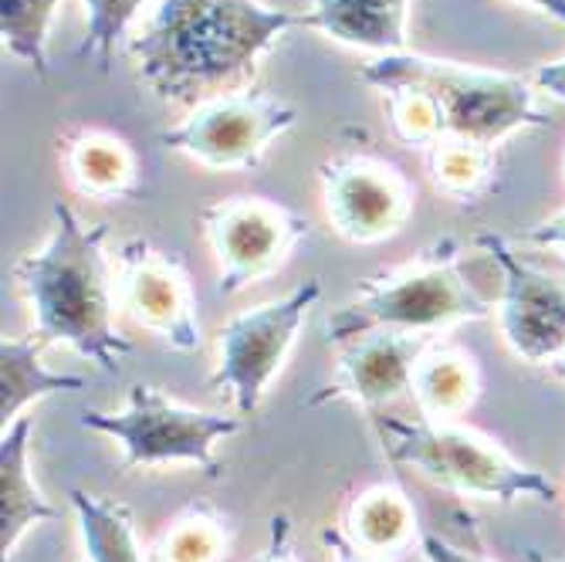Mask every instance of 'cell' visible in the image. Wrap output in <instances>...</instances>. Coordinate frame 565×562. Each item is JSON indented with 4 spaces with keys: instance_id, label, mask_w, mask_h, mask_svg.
Returning a JSON list of instances; mask_svg holds the SVG:
<instances>
[{
    "instance_id": "1",
    "label": "cell",
    "mask_w": 565,
    "mask_h": 562,
    "mask_svg": "<svg viewBox=\"0 0 565 562\" xmlns=\"http://www.w3.org/2000/svg\"><path fill=\"white\" fill-rule=\"evenodd\" d=\"M301 18L262 0H160L132 38L146 88L177 106L244 92L258 62Z\"/></svg>"
},
{
    "instance_id": "2",
    "label": "cell",
    "mask_w": 565,
    "mask_h": 562,
    "mask_svg": "<svg viewBox=\"0 0 565 562\" xmlns=\"http://www.w3.org/2000/svg\"><path fill=\"white\" fill-rule=\"evenodd\" d=\"M47 241L14 265L31 305L34 336L68 346L106 373H119L132 342L116 326V265L106 254V224H85L68 203L51 208Z\"/></svg>"
},
{
    "instance_id": "3",
    "label": "cell",
    "mask_w": 565,
    "mask_h": 562,
    "mask_svg": "<svg viewBox=\"0 0 565 562\" xmlns=\"http://www.w3.org/2000/svg\"><path fill=\"white\" fill-rule=\"evenodd\" d=\"M491 316V305L465 278L457 247L440 244L417 265L363 278L349 305L326 322L329 342L342 346L366 332H414L437 336L460 322H478Z\"/></svg>"
},
{
    "instance_id": "4",
    "label": "cell",
    "mask_w": 565,
    "mask_h": 562,
    "mask_svg": "<svg viewBox=\"0 0 565 562\" xmlns=\"http://www.w3.org/2000/svg\"><path fill=\"white\" fill-rule=\"evenodd\" d=\"M380 441L390 454V462L414 468L430 485L478 498V501H555V481L515 462L484 434L460 427L454 421H403L380 414L376 417Z\"/></svg>"
},
{
    "instance_id": "5",
    "label": "cell",
    "mask_w": 565,
    "mask_h": 562,
    "mask_svg": "<svg viewBox=\"0 0 565 562\" xmlns=\"http://www.w3.org/2000/svg\"><path fill=\"white\" fill-rule=\"evenodd\" d=\"M359 78L373 88L403 82L430 92L444 116V132L457 139L494 146L511 132L548 126V116L535 102V88L519 75L427 59L417 51H396V55H380L363 65Z\"/></svg>"
},
{
    "instance_id": "6",
    "label": "cell",
    "mask_w": 565,
    "mask_h": 562,
    "mask_svg": "<svg viewBox=\"0 0 565 562\" xmlns=\"http://www.w3.org/2000/svg\"><path fill=\"white\" fill-rule=\"evenodd\" d=\"M78 424L113 437L122 450L126 468L196 465L211 475L217 471V444L241 431V417L196 411L149 383H136L129 390L122 411L106 414L85 406Z\"/></svg>"
},
{
    "instance_id": "7",
    "label": "cell",
    "mask_w": 565,
    "mask_h": 562,
    "mask_svg": "<svg viewBox=\"0 0 565 562\" xmlns=\"http://www.w3.org/2000/svg\"><path fill=\"white\" fill-rule=\"evenodd\" d=\"M322 298V282L305 278L281 298L262 301L224 322L217 336V367L211 383L231 396L237 417H254L258 406L288 363L298 332Z\"/></svg>"
},
{
    "instance_id": "8",
    "label": "cell",
    "mask_w": 565,
    "mask_h": 562,
    "mask_svg": "<svg viewBox=\"0 0 565 562\" xmlns=\"http://www.w3.org/2000/svg\"><path fill=\"white\" fill-rule=\"evenodd\" d=\"M200 227L217 258L224 298L275 275L308 237V221L268 197H224L200 211Z\"/></svg>"
},
{
    "instance_id": "9",
    "label": "cell",
    "mask_w": 565,
    "mask_h": 562,
    "mask_svg": "<svg viewBox=\"0 0 565 562\" xmlns=\"http://www.w3.org/2000/svg\"><path fill=\"white\" fill-rule=\"evenodd\" d=\"M295 123V106L278 95L244 88L203 102L180 126L160 132V142L211 170H254Z\"/></svg>"
},
{
    "instance_id": "10",
    "label": "cell",
    "mask_w": 565,
    "mask_h": 562,
    "mask_svg": "<svg viewBox=\"0 0 565 562\" xmlns=\"http://www.w3.org/2000/svg\"><path fill=\"white\" fill-rule=\"evenodd\" d=\"M501 278L498 322L508 349L525 363L552 367L565 352V285L529 265L501 234L475 241Z\"/></svg>"
},
{
    "instance_id": "11",
    "label": "cell",
    "mask_w": 565,
    "mask_h": 562,
    "mask_svg": "<svg viewBox=\"0 0 565 562\" xmlns=\"http://www.w3.org/2000/svg\"><path fill=\"white\" fill-rule=\"evenodd\" d=\"M113 265L119 309L136 326L149 329L180 352H193L203 346L190 275L177 254L152 247L142 237H132L116 251Z\"/></svg>"
},
{
    "instance_id": "12",
    "label": "cell",
    "mask_w": 565,
    "mask_h": 562,
    "mask_svg": "<svg viewBox=\"0 0 565 562\" xmlns=\"http://www.w3.org/2000/svg\"><path fill=\"white\" fill-rule=\"evenodd\" d=\"M326 214L349 244H380L403 231L414 211V190L390 163L342 157L322 163Z\"/></svg>"
},
{
    "instance_id": "13",
    "label": "cell",
    "mask_w": 565,
    "mask_h": 562,
    "mask_svg": "<svg viewBox=\"0 0 565 562\" xmlns=\"http://www.w3.org/2000/svg\"><path fill=\"white\" fill-rule=\"evenodd\" d=\"M430 336L414 332H366L359 339L342 342V356L335 373L305 400V406L322 403H359V406H383L403 393H409L414 383L417 360L430 346Z\"/></svg>"
},
{
    "instance_id": "14",
    "label": "cell",
    "mask_w": 565,
    "mask_h": 562,
    "mask_svg": "<svg viewBox=\"0 0 565 562\" xmlns=\"http://www.w3.org/2000/svg\"><path fill=\"white\" fill-rule=\"evenodd\" d=\"M31 417H18L0 434V552H4V562L34 526L58 519V508L31 478Z\"/></svg>"
},
{
    "instance_id": "15",
    "label": "cell",
    "mask_w": 565,
    "mask_h": 562,
    "mask_svg": "<svg viewBox=\"0 0 565 562\" xmlns=\"http://www.w3.org/2000/svg\"><path fill=\"white\" fill-rule=\"evenodd\" d=\"M406 4L409 0H312V11L301 14V28L349 47L396 55L406 51Z\"/></svg>"
},
{
    "instance_id": "16",
    "label": "cell",
    "mask_w": 565,
    "mask_h": 562,
    "mask_svg": "<svg viewBox=\"0 0 565 562\" xmlns=\"http://www.w3.org/2000/svg\"><path fill=\"white\" fill-rule=\"evenodd\" d=\"M409 393L417 400L420 417L457 421V417H465L481 396V370L471 352L457 346L430 342L417 360Z\"/></svg>"
},
{
    "instance_id": "17",
    "label": "cell",
    "mask_w": 565,
    "mask_h": 562,
    "mask_svg": "<svg viewBox=\"0 0 565 562\" xmlns=\"http://www.w3.org/2000/svg\"><path fill=\"white\" fill-rule=\"evenodd\" d=\"M62 163L75 190L92 200H122L139 190V167L132 149L109 132H75L62 149Z\"/></svg>"
},
{
    "instance_id": "18",
    "label": "cell",
    "mask_w": 565,
    "mask_h": 562,
    "mask_svg": "<svg viewBox=\"0 0 565 562\" xmlns=\"http://www.w3.org/2000/svg\"><path fill=\"white\" fill-rule=\"evenodd\" d=\"M47 346L38 336H18L0 342V424H14L24 417L31 403L51 393L85 390V380L75 373H55L41 363Z\"/></svg>"
},
{
    "instance_id": "19",
    "label": "cell",
    "mask_w": 565,
    "mask_h": 562,
    "mask_svg": "<svg viewBox=\"0 0 565 562\" xmlns=\"http://www.w3.org/2000/svg\"><path fill=\"white\" fill-rule=\"evenodd\" d=\"M342 532L355 549L383 559L403 552L409 542L420 539L414 505L393 485H376L366 488L363 495H355L345 508Z\"/></svg>"
},
{
    "instance_id": "20",
    "label": "cell",
    "mask_w": 565,
    "mask_h": 562,
    "mask_svg": "<svg viewBox=\"0 0 565 562\" xmlns=\"http://www.w3.org/2000/svg\"><path fill=\"white\" fill-rule=\"evenodd\" d=\"M68 498L88 562H152V555L142 552L132 512L122 501L98 498L82 488H72Z\"/></svg>"
},
{
    "instance_id": "21",
    "label": "cell",
    "mask_w": 565,
    "mask_h": 562,
    "mask_svg": "<svg viewBox=\"0 0 565 562\" xmlns=\"http://www.w3.org/2000/svg\"><path fill=\"white\" fill-rule=\"evenodd\" d=\"M231 549V532L217 508L193 501L163 529L152 545V562H224Z\"/></svg>"
},
{
    "instance_id": "22",
    "label": "cell",
    "mask_w": 565,
    "mask_h": 562,
    "mask_svg": "<svg viewBox=\"0 0 565 562\" xmlns=\"http://www.w3.org/2000/svg\"><path fill=\"white\" fill-rule=\"evenodd\" d=\"M430 180L450 200H478L494 180V146L444 136L430 146Z\"/></svg>"
},
{
    "instance_id": "23",
    "label": "cell",
    "mask_w": 565,
    "mask_h": 562,
    "mask_svg": "<svg viewBox=\"0 0 565 562\" xmlns=\"http://www.w3.org/2000/svg\"><path fill=\"white\" fill-rule=\"evenodd\" d=\"M62 0H0V38L24 65L47 78V31Z\"/></svg>"
},
{
    "instance_id": "24",
    "label": "cell",
    "mask_w": 565,
    "mask_h": 562,
    "mask_svg": "<svg viewBox=\"0 0 565 562\" xmlns=\"http://www.w3.org/2000/svg\"><path fill=\"white\" fill-rule=\"evenodd\" d=\"M380 92L386 98L390 126H393L399 142H406V146H437L447 136L444 132V116H440L430 92H424L417 85H403V82L383 85Z\"/></svg>"
},
{
    "instance_id": "25",
    "label": "cell",
    "mask_w": 565,
    "mask_h": 562,
    "mask_svg": "<svg viewBox=\"0 0 565 562\" xmlns=\"http://www.w3.org/2000/svg\"><path fill=\"white\" fill-rule=\"evenodd\" d=\"M146 0H85V41L78 44V59L95 62V68L106 75L113 68L116 44L126 38L129 24L142 11Z\"/></svg>"
},
{
    "instance_id": "26",
    "label": "cell",
    "mask_w": 565,
    "mask_h": 562,
    "mask_svg": "<svg viewBox=\"0 0 565 562\" xmlns=\"http://www.w3.org/2000/svg\"><path fill=\"white\" fill-rule=\"evenodd\" d=\"M420 555L427 559V562H491L484 552H478V549H465V545H454V542H447L440 532H434V529H420Z\"/></svg>"
},
{
    "instance_id": "27",
    "label": "cell",
    "mask_w": 565,
    "mask_h": 562,
    "mask_svg": "<svg viewBox=\"0 0 565 562\" xmlns=\"http://www.w3.org/2000/svg\"><path fill=\"white\" fill-rule=\"evenodd\" d=\"M254 562H301L291 545V519L288 516H275L268 522V539H265L262 552L254 555Z\"/></svg>"
},
{
    "instance_id": "28",
    "label": "cell",
    "mask_w": 565,
    "mask_h": 562,
    "mask_svg": "<svg viewBox=\"0 0 565 562\" xmlns=\"http://www.w3.org/2000/svg\"><path fill=\"white\" fill-rule=\"evenodd\" d=\"M522 241L532 244V247H555V251H565V211H558V214H552V218L532 224V227L525 231Z\"/></svg>"
},
{
    "instance_id": "29",
    "label": "cell",
    "mask_w": 565,
    "mask_h": 562,
    "mask_svg": "<svg viewBox=\"0 0 565 562\" xmlns=\"http://www.w3.org/2000/svg\"><path fill=\"white\" fill-rule=\"evenodd\" d=\"M322 545L329 549L332 562H386L383 555H373V552H363V549H355L342 529H326L322 532Z\"/></svg>"
},
{
    "instance_id": "30",
    "label": "cell",
    "mask_w": 565,
    "mask_h": 562,
    "mask_svg": "<svg viewBox=\"0 0 565 562\" xmlns=\"http://www.w3.org/2000/svg\"><path fill=\"white\" fill-rule=\"evenodd\" d=\"M535 88H539V92H545L548 98L565 102V59L542 65V68L535 72Z\"/></svg>"
},
{
    "instance_id": "31",
    "label": "cell",
    "mask_w": 565,
    "mask_h": 562,
    "mask_svg": "<svg viewBox=\"0 0 565 562\" xmlns=\"http://www.w3.org/2000/svg\"><path fill=\"white\" fill-rule=\"evenodd\" d=\"M522 4H532L535 11H542L545 18L565 28V0H522Z\"/></svg>"
},
{
    "instance_id": "32",
    "label": "cell",
    "mask_w": 565,
    "mask_h": 562,
    "mask_svg": "<svg viewBox=\"0 0 565 562\" xmlns=\"http://www.w3.org/2000/svg\"><path fill=\"white\" fill-rule=\"evenodd\" d=\"M552 377H555V380H558V383L565 386V352H562L558 360L552 363Z\"/></svg>"
},
{
    "instance_id": "33",
    "label": "cell",
    "mask_w": 565,
    "mask_h": 562,
    "mask_svg": "<svg viewBox=\"0 0 565 562\" xmlns=\"http://www.w3.org/2000/svg\"><path fill=\"white\" fill-rule=\"evenodd\" d=\"M529 559H532V562H548V559H545V555H539V552H535V549H532V552H529Z\"/></svg>"
},
{
    "instance_id": "34",
    "label": "cell",
    "mask_w": 565,
    "mask_h": 562,
    "mask_svg": "<svg viewBox=\"0 0 565 562\" xmlns=\"http://www.w3.org/2000/svg\"><path fill=\"white\" fill-rule=\"evenodd\" d=\"M562 275H565V258H562Z\"/></svg>"
},
{
    "instance_id": "35",
    "label": "cell",
    "mask_w": 565,
    "mask_h": 562,
    "mask_svg": "<svg viewBox=\"0 0 565 562\" xmlns=\"http://www.w3.org/2000/svg\"><path fill=\"white\" fill-rule=\"evenodd\" d=\"M85 562H88V559H85Z\"/></svg>"
}]
</instances>
